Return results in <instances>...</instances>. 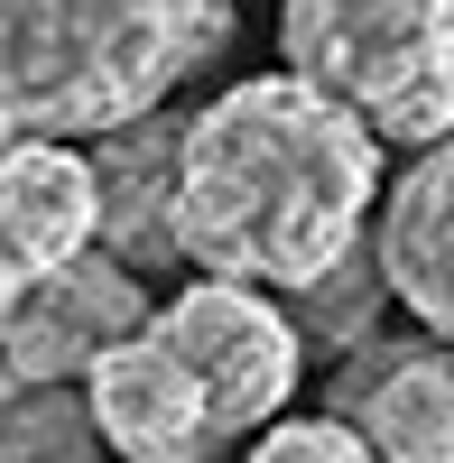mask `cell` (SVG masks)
Masks as SVG:
<instances>
[{"instance_id":"cell-10","label":"cell","mask_w":454,"mask_h":463,"mask_svg":"<svg viewBox=\"0 0 454 463\" xmlns=\"http://www.w3.org/2000/svg\"><path fill=\"white\" fill-rule=\"evenodd\" d=\"M176 148H185V121L158 111V121H130L93 139V195H102V250L121 269H176Z\"/></svg>"},{"instance_id":"cell-9","label":"cell","mask_w":454,"mask_h":463,"mask_svg":"<svg viewBox=\"0 0 454 463\" xmlns=\"http://www.w3.org/2000/svg\"><path fill=\"white\" fill-rule=\"evenodd\" d=\"M371 260H381L390 297L418 316V334L454 353V139L418 148V158H408V176L381 195Z\"/></svg>"},{"instance_id":"cell-3","label":"cell","mask_w":454,"mask_h":463,"mask_svg":"<svg viewBox=\"0 0 454 463\" xmlns=\"http://www.w3.org/2000/svg\"><path fill=\"white\" fill-rule=\"evenodd\" d=\"M279 56L381 148L454 139V0H279Z\"/></svg>"},{"instance_id":"cell-13","label":"cell","mask_w":454,"mask_h":463,"mask_svg":"<svg viewBox=\"0 0 454 463\" xmlns=\"http://www.w3.org/2000/svg\"><path fill=\"white\" fill-rule=\"evenodd\" d=\"M241 463H381L344 417H279L270 436H251V454Z\"/></svg>"},{"instance_id":"cell-2","label":"cell","mask_w":454,"mask_h":463,"mask_svg":"<svg viewBox=\"0 0 454 463\" xmlns=\"http://www.w3.org/2000/svg\"><path fill=\"white\" fill-rule=\"evenodd\" d=\"M232 47V0H0V148H93L158 121Z\"/></svg>"},{"instance_id":"cell-7","label":"cell","mask_w":454,"mask_h":463,"mask_svg":"<svg viewBox=\"0 0 454 463\" xmlns=\"http://www.w3.org/2000/svg\"><path fill=\"white\" fill-rule=\"evenodd\" d=\"M102 250V195L93 158L56 139H10L0 148V306L28 297L37 279Z\"/></svg>"},{"instance_id":"cell-12","label":"cell","mask_w":454,"mask_h":463,"mask_svg":"<svg viewBox=\"0 0 454 463\" xmlns=\"http://www.w3.org/2000/svg\"><path fill=\"white\" fill-rule=\"evenodd\" d=\"M381 306H390L381 260H371V250H353L344 269H334V279H316L307 297H297L288 316H297V334H307V343H325V353H362V343H371V325H381Z\"/></svg>"},{"instance_id":"cell-11","label":"cell","mask_w":454,"mask_h":463,"mask_svg":"<svg viewBox=\"0 0 454 463\" xmlns=\"http://www.w3.org/2000/svg\"><path fill=\"white\" fill-rule=\"evenodd\" d=\"M102 427L84 390H56V380H19L0 362V463H93Z\"/></svg>"},{"instance_id":"cell-5","label":"cell","mask_w":454,"mask_h":463,"mask_svg":"<svg viewBox=\"0 0 454 463\" xmlns=\"http://www.w3.org/2000/svg\"><path fill=\"white\" fill-rule=\"evenodd\" d=\"M158 325V297H148L139 269H121L111 250H84L74 269L37 279L28 297L0 306V362L19 380H56V390H84V371L102 353H121L130 334Z\"/></svg>"},{"instance_id":"cell-6","label":"cell","mask_w":454,"mask_h":463,"mask_svg":"<svg viewBox=\"0 0 454 463\" xmlns=\"http://www.w3.org/2000/svg\"><path fill=\"white\" fill-rule=\"evenodd\" d=\"M325 417H344L381 463H454V353L427 334H371Z\"/></svg>"},{"instance_id":"cell-1","label":"cell","mask_w":454,"mask_h":463,"mask_svg":"<svg viewBox=\"0 0 454 463\" xmlns=\"http://www.w3.org/2000/svg\"><path fill=\"white\" fill-rule=\"evenodd\" d=\"M381 139L297 74H241L185 111L176 148V250L195 279L307 297L334 279L381 204Z\"/></svg>"},{"instance_id":"cell-8","label":"cell","mask_w":454,"mask_h":463,"mask_svg":"<svg viewBox=\"0 0 454 463\" xmlns=\"http://www.w3.org/2000/svg\"><path fill=\"white\" fill-rule=\"evenodd\" d=\"M84 408L102 427V454H121V463H213L222 454L204 390L185 380V362L158 334H130L121 353H102L84 371Z\"/></svg>"},{"instance_id":"cell-4","label":"cell","mask_w":454,"mask_h":463,"mask_svg":"<svg viewBox=\"0 0 454 463\" xmlns=\"http://www.w3.org/2000/svg\"><path fill=\"white\" fill-rule=\"evenodd\" d=\"M148 334H158L167 353L185 362V380L204 390L222 445L270 436L288 417V399H297V371H307V334H297V316L279 297H260V288H232V279H185L158 306Z\"/></svg>"}]
</instances>
